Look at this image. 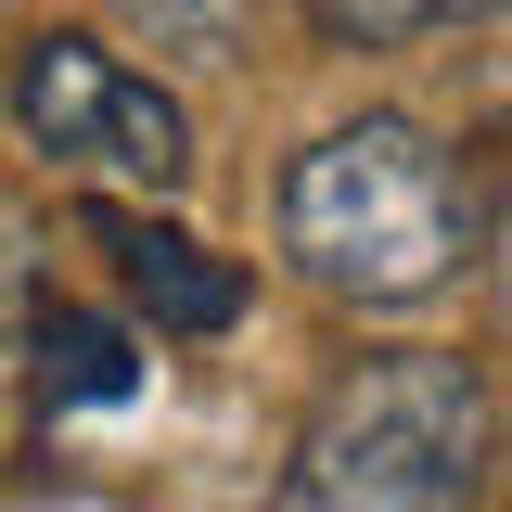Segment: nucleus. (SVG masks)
<instances>
[{
    "mask_svg": "<svg viewBox=\"0 0 512 512\" xmlns=\"http://www.w3.org/2000/svg\"><path fill=\"white\" fill-rule=\"evenodd\" d=\"M282 256H295L308 295H333L359 320L436 308L461 269H487V192L461 180L448 141L410 128V116L320 128L282 167Z\"/></svg>",
    "mask_w": 512,
    "mask_h": 512,
    "instance_id": "obj_1",
    "label": "nucleus"
},
{
    "mask_svg": "<svg viewBox=\"0 0 512 512\" xmlns=\"http://www.w3.org/2000/svg\"><path fill=\"white\" fill-rule=\"evenodd\" d=\"M487 372L448 359V346H384L308 410V436L282 461V500L295 512H448L487 500Z\"/></svg>",
    "mask_w": 512,
    "mask_h": 512,
    "instance_id": "obj_2",
    "label": "nucleus"
},
{
    "mask_svg": "<svg viewBox=\"0 0 512 512\" xmlns=\"http://www.w3.org/2000/svg\"><path fill=\"white\" fill-rule=\"evenodd\" d=\"M13 141H26L52 180H77V192H141V205L192 192L180 90L141 77V64H116L103 39H77V26H52V39L13 52Z\"/></svg>",
    "mask_w": 512,
    "mask_h": 512,
    "instance_id": "obj_3",
    "label": "nucleus"
},
{
    "mask_svg": "<svg viewBox=\"0 0 512 512\" xmlns=\"http://www.w3.org/2000/svg\"><path fill=\"white\" fill-rule=\"evenodd\" d=\"M77 231L116 256V282L154 308V333H231V320H244V269H231V256H205L180 218H154L141 192H90V205H77Z\"/></svg>",
    "mask_w": 512,
    "mask_h": 512,
    "instance_id": "obj_4",
    "label": "nucleus"
},
{
    "mask_svg": "<svg viewBox=\"0 0 512 512\" xmlns=\"http://www.w3.org/2000/svg\"><path fill=\"white\" fill-rule=\"evenodd\" d=\"M141 372H154V346H141L116 308H64V295L26 308V359H13V384L39 397V423H64V410H116V397H141Z\"/></svg>",
    "mask_w": 512,
    "mask_h": 512,
    "instance_id": "obj_5",
    "label": "nucleus"
},
{
    "mask_svg": "<svg viewBox=\"0 0 512 512\" xmlns=\"http://www.w3.org/2000/svg\"><path fill=\"white\" fill-rule=\"evenodd\" d=\"M333 52H410V39H448V26H474V13H500V0H295Z\"/></svg>",
    "mask_w": 512,
    "mask_h": 512,
    "instance_id": "obj_6",
    "label": "nucleus"
},
{
    "mask_svg": "<svg viewBox=\"0 0 512 512\" xmlns=\"http://www.w3.org/2000/svg\"><path fill=\"white\" fill-rule=\"evenodd\" d=\"M116 13L167 64H244V39H256V0H116Z\"/></svg>",
    "mask_w": 512,
    "mask_h": 512,
    "instance_id": "obj_7",
    "label": "nucleus"
},
{
    "mask_svg": "<svg viewBox=\"0 0 512 512\" xmlns=\"http://www.w3.org/2000/svg\"><path fill=\"white\" fill-rule=\"evenodd\" d=\"M26 308H39V269H26V231L0 218V384H13V359H26Z\"/></svg>",
    "mask_w": 512,
    "mask_h": 512,
    "instance_id": "obj_8",
    "label": "nucleus"
}]
</instances>
